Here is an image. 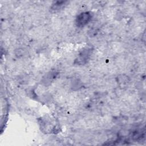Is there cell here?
<instances>
[{"label": "cell", "instance_id": "cell-3", "mask_svg": "<svg viewBox=\"0 0 146 146\" xmlns=\"http://www.w3.org/2000/svg\"><path fill=\"white\" fill-rule=\"evenodd\" d=\"M47 77H48V78H50V76L48 75H47ZM51 77H52V76H51ZM48 79H48V78H46V80H48ZM50 80H52V78H50Z\"/></svg>", "mask_w": 146, "mask_h": 146}, {"label": "cell", "instance_id": "cell-2", "mask_svg": "<svg viewBox=\"0 0 146 146\" xmlns=\"http://www.w3.org/2000/svg\"><path fill=\"white\" fill-rule=\"evenodd\" d=\"M90 51L88 49L84 50L82 53L79 55V57L77 59V63L80 64H83L88 59V57L90 54Z\"/></svg>", "mask_w": 146, "mask_h": 146}, {"label": "cell", "instance_id": "cell-1", "mask_svg": "<svg viewBox=\"0 0 146 146\" xmlns=\"http://www.w3.org/2000/svg\"><path fill=\"white\" fill-rule=\"evenodd\" d=\"M92 18L91 14L88 11L83 12L79 14L76 18V25L79 27H83L86 25Z\"/></svg>", "mask_w": 146, "mask_h": 146}]
</instances>
